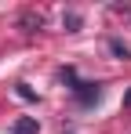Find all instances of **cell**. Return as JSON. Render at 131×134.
<instances>
[{"label":"cell","mask_w":131,"mask_h":134,"mask_svg":"<svg viewBox=\"0 0 131 134\" xmlns=\"http://www.w3.org/2000/svg\"><path fill=\"white\" fill-rule=\"evenodd\" d=\"M62 80L69 83L73 98H77L80 105H95V102L102 98V87H98V83H84V80H77V72H73V69H62Z\"/></svg>","instance_id":"obj_1"},{"label":"cell","mask_w":131,"mask_h":134,"mask_svg":"<svg viewBox=\"0 0 131 134\" xmlns=\"http://www.w3.org/2000/svg\"><path fill=\"white\" fill-rule=\"evenodd\" d=\"M40 25H44V15H37V11H26V15H22V29H26V33H37Z\"/></svg>","instance_id":"obj_2"},{"label":"cell","mask_w":131,"mask_h":134,"mask_svg":"<svg viewBox=\"0 0 131 134\" xmlns=\"http://www.w3.org/2000/svg\"><path fill=\"white\" fill-rule=\"evenodd\" d=\"M11 131H15V134H37V120H33V116H18Z\"/></svg>","instance_id":"obj_3"},{"label":"cell","mask_w":131,"mask_h":134,"mask_svg":"<svg viewBox=\"0 0 131 134\" xmlns=\"http://www.w3.org/2000/svg\"><path fill=\"white\" fill-rule=\"evenodd\" d=\"M62 25H66V33H80V25H84V18H80L77 11H66V15H62Z\"/></svg>","instance_id":"obj_4"},{"label":"cell","mask_w":131,"mask_h":134,"mask_svg":"<svg viewBox=\"0 0 131 134\" xmlns=\"http://www.w3.org/2000/svg\"><path fill=\"white\" fill-rule=\"evenodd\" d=\"M109 51H113L117 58H124V62L131 58V47H128V44H120V40H109Z\"/></svg>","instance_id":"obj_5"},{"label":"cell","mask_w":131,"mask_h":134,"mask_svg":"<svg viewBox=\"0 0 131 134\" xmlns=\"http://www.w3.org/2000/svg\"><path fill=\"white\" fill-rule=\"evenodd\" d=\"M18 98H26V102H37V94H33V87H29V83H18Z\"/></svg>","instance_id":"obj_6"},{"label":"cell","mask_w":131,"mask_h":134,"mask_svg":"<svg viewBox=\"0 0 131 134\" xmlns=\"http://www.w3.org/2000/svg\"><path fill=\"white\" fill-rule=\"evenodd\" d=\"M124 102H128V105H131V94H128V98H124Z\"/></svg>","instance_id":"obj_7"}]
</instances>
